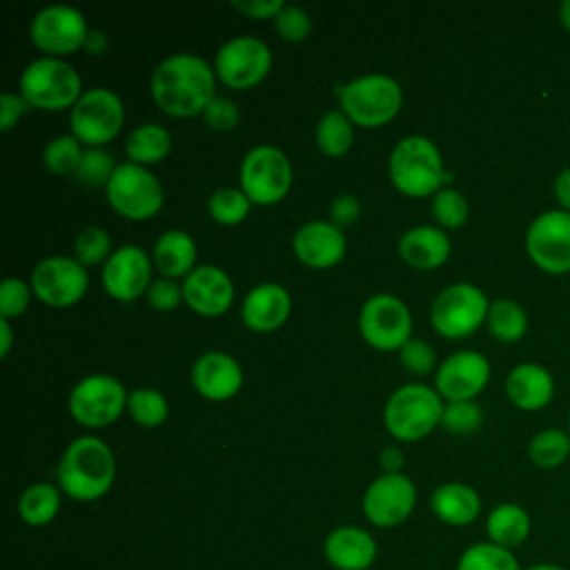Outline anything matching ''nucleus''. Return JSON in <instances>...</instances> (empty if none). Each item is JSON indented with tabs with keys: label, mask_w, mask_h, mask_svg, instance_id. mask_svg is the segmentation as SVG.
<instances>
[{
	"label": "nucleus",
	"mask_w": 570,
	"mask_h": 570,
	"mask_svg": "<svg viewBox=\"0 0 570 570\" xmlns=\"http://www.w3.org/2000/svg\"><path fill=\"white\" fill-rule=\"evenodd\" d=\"M171 149L169 131L158 122H142L134 127L125 140V154L129 163L149 167L160 163Z\"/></svg>",
	"instance_id": "30"
},
{
	"label": "nucleus",
	"mask_w": 570,
	"mask_h": 570,
	"mask_svg": "<svg viewBox=\"0 0 570 570\" xmlns=\"http://www.w3.org/2000/svg\"><path fill=\"white\" fill-rule=\"evenodd\" d=\"M443 407V399L434 387L405 383L390 394L383 407V423L394 439L419 441L441 425Z\"/></svg>",
	"instance_id": "6"
},
{
	"label": "nucleus",
	"mask_w": 570,
	"mask_h": 570,
	"mask_svg": "<svg viewBox=\"0 0 570 570\" xmlns=\"http://www.w3.org/2000/svg\"><path fill=\"white\" fill-rule=\"evenodd\" d=\"M191 385L209 401H227L243 385V367L227 352H205L191 365Z\"/></svg>",
	"instance_id": "22"
},
{
	"label": "nucleus",
	"mask_w": 570,
	"mask_h": 570,
	"mask_svg": "<svg viewBox=\"0 0 570 570\" xmlns=\"http://www.w3.org/2000/svg\"><path fill=\"white\" fill-rule=\"evenodd\" d=\"M149 89L154 102L165 114L189 118L203 114L216 96V71L205 58L178 51L156 65Z\"/></svg>",
	"instance_id": "1"
},
{
	"label": "nucleus",
	"mask_w": 570,
	"mask_h": 570,
	"mask_svg": "<svg viewBox=\"0 0 570 570\" xmlns=\"http://www.w3.org/2000/svg\"><path fill=\"white\" fill-rule=\"evenodd\" d=\"M11 343H13V332H11L9 318H0V356L2 358L9 354Z\"/></svg>",
	"instance_id": "53"
},
{
	"label": "nucleus",
	"mask_w": 570,
	"mask_h": 570,
	"mask_svg": "<svg viewBox=\"0 0 570 570\" xmlns=\"http://www.w3.org/2000/svg\"><path fill=\"white\" fill-rule=\"evenodd\" d=\"M505 394L512 405L525 412L543 410L554 396L552 374L537 363H519L505 379Z\"/></svg>",
	"instance_id": "25"
},
{
	"label": "nucleus",
	"mask_w": 570,
	"mask_h": 570,
	"mask_svg": "<svg viewBox=\"0 0 570 570\" xmlns=\"http://www.w3.org/2000/svg\"><path fill=\"white\" fill-rule=\"evenodd\" d=\"M276 33L287 40V42H301L309 36L312 31V18L303 7L296 4H285L281 13L274 18Z\"/></svg>",
	"instance_id": "43"
},
{
	"label": "nucleus",
	"mask_w": 570,
	"mask_h": 570,
	"mask_svg": "<svg viewBox=\"0 0 570 570\" xmlns=\"http://www.w3.org/2000/svg\"><path fill=\"white\" fill-rule=\"evenodd\" d=\"M196 240L185 229H167L154 243V267L165 278H185L196 267Z\"/></svg>",
	"instance_id": "28"
},
{
	"label": "nucleus",
	"mask_w": 570,
	"mask_h": 570,
	"mask_svg": "<svg viewBox=\"0 0 570 570\" xmlns=\"http://www.w3.org/2000/svg\"><path fill=\"white\" fill-rule=\"evenodd\" d=\"M129 392L111 374H89L69 392V414L85 428H105L127 407Z\"/></svg>",
	"instance_id": "11"
},
{
	"label": "nucleus",
	"mask_w": 570,
	"mask_h": 570,
	"mask_svg": "<svg viewBox=\"0 0 570 570\" xmlns=\"http://www.w3.org/2000/svg\"><path fill=\"white\" fill-rule=\"evenodd\" d=\"M325 559L336 570H367L376 559L374 537L356 525H341L325 539Z\"/></svg>",
	"instance_id": "24"
},
{
	"label": "nucleus",
	"mask_w": 570,
	"mask_h": 570,
	"mask_svg": "<svg viewBox=\"0 0 570 570\" xmlns=\"http://www.w3.org/2000/svg\"><path fill=\"white\" fill-rule=\"evenodd\" d=\"M107 203L125 218L147 220L163 207L165 191L149 167L136 163H118L107 187Z\"/></svg>",
	"instance_id": "9"
},
{
	"label": "nucleus",
	"mask_w": 570,
	"mask_h": 570,
	"mask_svg": "<svg viewBox=\"0 0 570 570\" xmlns=\"http://www.w3.org/2000/svg\"><path fill=\"white\" fill-rule=\"evenodd\" d=\"M341 109L358 127H383L403 105L401 85L381 71L356 76L345 85H336Z\"/></svg>",
	"instance_id": "4"
},
{
	"label": "nucleus",
	"mask_w": 570,
	"mask_h": 570,
	"mask_svg": "<svg viewBox=\"0 0 570 570\" xmlns=\"http://www.w3.org/2000/svg\"><path fill=\"white\" fill-rule=\"evenodd\" d=\"M111 236L107 234L105 227L100 225H91L85 227L73 243V258L85 265V267H94L100 263H107V258L111 256Z\"/></svg>",
	"instance_id": "40"
},
{
	"label": "nucleus",
	"mask_w": 570,
	"mask_h": 570,
	"mask_svg": "<svg viewBox=\"0 0 570 570\" xmlns=\"http://www.w3.org/2000/svg\"><path fill=\"white\" fill-rule=\"evenodd\" d=\"M87 18L71 4H47L29 22L31 42L49 56H67L89 40Z\"/></svg>",
	"instance_id": "14"
},
{
	"label": "nucleus",
	"mask_w": 570,
	"mask_h": 570,
	"mask_svg": "<svg viewBox=\"0 0 570 570\" xmlns=\"http://www.w3.org/2000/svg\"><path fill=\"white\" fill-rule=\"evenodd\" d=\"M568 428H570V416H568Z\"/></svg>",
	"instance_id": "56"
},
{
	"label": "nucleus",
	"mask_w": 570,
	"mask_h": 570,
	"mask_svg": "<svg viewBox=\"0 0 570 570\" xmlns=\"http://www.w3.org/2000/svg\"><path fill=\"white\" fill-rule=\"evenodd\" d=\"M358 214H361V203L352 194H341L330 205V220L336 227L352 225L358 218Z\"/></svg>",
	"instance_id": "48"
},
{
	"label": "nucleus",
	"mask_w": 570,
	"mask_h": 570,
	"mask_svg": "<svg viewBox=\"0 0 570 570\" xmlns=\"http://www.w3.org/2000/svg\"><path fill=\"white\" fill-rule=\"evenodd\" d=\"M272 69V49L256 36H234L214 56L216 76L232 89L258 85Z\"/></svg>",
	"instance_id": "13"
},
{
	"label": "nucleus",
	"mask_w": 570,
	"mask_h": 570,
	"mask_svg": "<svg viewBox=\"0 0 570 570\" xmlns=\"http://www.w3.org/2000/svg\"><path fill=\"white\" fill-rule=\"evenodd\" d=\"M292 312V296L281 283H258L254 285L243 303L240 318L254 332H272L278 330Z\"/></svg>",
	"instance_id": "23"
},
{
	"label": "nucleus",
	"mask_w": 570,
	"mask_h": 570,
	"mask_svg": "<svg viewBox=\"0 0 570 570\" xmlns=\"http://www.w3.org/2000/svg\"><path fill=\"white\" fill-rule=\"evenodd\" d=\"M559 22H561L563 29L570 33V0L561 2V7H559Z\"/></svg>",
	"instance_id": "54"
},
{
	"label": "nucleus",
	"mask_w": 570,
	"mask_h": 570,
	"mask_svg": "<svg viewBox=\"0 0 570 570\" xmlns=\"http://www.w3.org/2000/svg\"><path fill=\"white\" fill-rule=\"evenodd\" d=\"M430 508L448 525H468L481 514V497L472 485L450 481L432 492Z\"/></svg>",
	"instance_id": "27"
},
{
	"label": "nucleus",
	"mask_w": 570,
	"mask_h": 570,
	"mask_svg": "<svg viewBox=\"0 0 570 570\" xmlns=\"http://www.w3.org/2000/svg\"><path fill=\"white\" fill-rule=\"evenodd\" d=\"M203 120L216 131H229L240 122V109L232 98L214 96L203 111Z\"/></svg>",
	"instance_id": "46"
},
{
	"label": "nucleus",
	"mask_w": 570,
	"mask_h": 570,
	"mask_svg": "<svg viewBox=\"0 0 570 570\" xmlns=\"http://www.w3.org/2000/svg\"><path fill=\"white\" fill-rule=\"evenodd\" d=\"M525 570H566L563 566L559 563H550V561H543V563H534V566H528Z\"/></svg>",
	"instance_id": "55"
},
{
	"label": "nucleus",
	"mask_w": 570,
	"mask_h": 570,
	"mask_svg": "<svg viewBox=\"0 0 570 570\" xmlns=\"http://www.w3.org/2000/svg\"><path fill=\"white\" fill-rule=\"evenodd\" d=\"M387 174L392 185L412 198L434 196L443 180V158L434 140L421 134L401 138L387 158Z\"/></svg>",
	"instance_id": "3"
},
{
	"label": "nucleus",
	"mask_w": 570,
	"mask_h": 570,
	"mask_svg": "<svg viewBox=\"0 0 570 570\" xmlns=\"http://www.w3.org/2000/svg\"><path fill=\"white\" fill-rule=\"evenodd\" d=\"M432 214L443 229H456L468 220L470 205L459 189L441 187L432 196Z\"/></svg>",
	"instance_id": "41"
},
{
	"label": "nucleus",
	"mask_w": 570,
	"mask_h": 570,
	"mask_svg": "<svg viewBox=\"0 0 570 570\" xmlns=\"http://www.w3.org/2000/svg\"><path fill=\"white\" fill-rule=\"evenodd\" d=\"M145 296L154 309L169 312V309L178 307V303L183 301V285H178V281H174V278L158 276L151 281Z\"/></svg>",
	"instance_id": "47"
},
{
	"label": "nucleus",
	"mask_w": 570,
	"mask_h": 570,
	"mask_svg": "<svg viewBox=\"0 0 570 570\" xmlns=\"http://www.w3.org/2000/svg\"><path fill=\"white\" fill-rule=\"evenodd\" d=\"M483 423V410L476 401H448L441 425L452 434H470Z\"/></svg>",
	"instance_id": "42"
},
{
	"label": "nucleus",
	"mask_w": 570,
	"mask_h": 570,
	"mask_svg": "<svg viewBox=\"0 0 570 570\" xmlns=\"http://www.w3.org/2000/svg\"><path fill=\"white\" fill-rule=\"evenodd\" d=\"M31 285L18 276H9L0 283V316L11 318L27 309L31 301Z\"/></svg>",
	"instance_id": "44"
},
{
	"label": "nucleus",
	"mask_w": 570,
	"mask_h": 570,
	"mask_svg": "<svg viewBox=\"0 0 570 570\" xmlns=\"http://www.w3.org/2000/svg\"><path fill=\"white\" fill-rule=\"evenodd\" d=\"M232 7L254 20L276 18L285 7L283 0H232Z\"/></svg>",
	"instance_id": "49"
},
{
	"label": "nucleus",
	"mask_w": 570,
	"mask_h": 570,
	"mask_svg": "<svg viewBox=\"0 0 570 570\" xmlns=\"http://www.w3.org/2000/svg\"><path fill=\"white\" fill-rule=\"evenodd\" d=\"M27 107L29 105L20 94L4 91L0 96V129L9 131L20 120V116L27 111Z\"/></svg>",
	"instance_id": "50"
},
{
	"label": "nucleus",
	"mask_w": 570,
	"mask_h": 570,
	"mask_svg": "<svg viewBox=\"0 0 570 570\" xmlns=\"http://www.w3.org/2000/svg\"><path fill=\"white\" fill-rule=\"evenodd\" d=\"M33 294L49 307H71L76 305L87 287H89V274L87 267L80 265L71 256H47L42 258L29 281Z\"/></svg>",
	"instance_id": "16"
},
{
	"label": "nucleus",
	"mask_w": 570,
	"mask_h": 570,
	"mask_svg": "<svg viewBox=\"0 0 570 570\" xmlns=\"http://www.w3.org/2000/svg\"><path fill=\"white\" fill-rule=\"evenodd\" d=\"M554 198L559 203V209L570 212V167L557 174V178H554Z\"/></svg>",
	"instance_id": "51"
},
{
	"label": "nucleus",
	"mask_w": 570,
	"mask_h": 570,
	"mask_svg": "<svg viewBox=\"0 0 570 570\" xmlns=\"http://www.w3.org/2000/svg\"><path fill=\"white\" fill-rule=\"evenodd\" d=\"M116 479V459L111 448L91 434L73 439L58 463V485L76 501H96L105 497Z\"/></svg>",
	"instance_id": "2"
},
{
	"label": "nucleus",
	"mask_w": 570,
	"mask_h": 570,
	"mask_svg": "<svg viewBox=\"0 0 570 570\" xmlns=\"http://www.w3.org/2000/svg\"><path fill=\"white\" fill-rule=\"evenodd\" d=\"M314 138L325 156H343L354 142V122L343 109H330L318 120Z\"/></svg>",
	"instance_id": "33"
},
{
	"label": "nucleus",
	"mask_w": 570,
	"mask_h": 570,
	"mask_svg": "<svg viewBox=\"0 0 570 570\" xmlns=\"http://www.w3.org/2000/svg\"><path fill=\"white\" fill-rule=\"evenodd\" d=\"M416 505V485L403 472H383L363 494V514L376 528L403 523Z\"/></svg>",
	"instance_id": "17"
},
{
	"label": "nucleus",
	"mask_w": 570,
	"mask_h": 570,
	"mask_svg": "<svg viewBox=\"0 0 570 570\" xmlns=\"http://www.w3.org/2000/svg\"><path fill=\"white\" fill-rule=\"evenodd\" d=\"M530 461L541 470H554L570 456V434L557 428L541 430L528 445Z\"/></svg>",
	"instance_id": "35"
},
{
	"label": "nucleus",
	"mask_w": 570,
	"mask_h": 570,
	"mask_svg": "<svg viewBox=\"0 0 570 570\" xmlns=\"http://www.w3.org/2000/svg\"><path fill=\"white\" fill-rule=\"evenodd\" d=\"M82 80L73 65L62 58L42 56L31 60L18 80V94L29 107L42 111L71 109L82 96Z\"/></svg>",
	"instance_id": "5"
},
{
	"label": "nucleus",
	"mask_w": 570,
	"mask_h": 570,
	"mask_svg": "<svg viewBox=\"0 0 570 570\" xmlns=\"http://www.w3.org/2000/svg\"><path fill=\"white\" fill-rule=\"evenodd\" d=\"M116 167H118V163H114V156L107 149L87 147L82 151V158H80L73 176L85 187H107Z\"/></svg>",
	"instance_id": "39"
},
{
	"label": "nucleus",
	"mask_w": 570,
	"mask_h": 570,
	"mask_svg": "<svg viewBox=\"0 0 570 570\" xmlns=\"http://www.w3.org/2000/svg\"><path fill=\"white\" fill-rule=\"evenodd\" d=\"M252 200L240 187H218L207 200L209 216L220 225H236L247 218Z\"/></svg>",
	"instance_id": "37"
},
{
	"label": "nucleus",
	"mask_w": 570,
	"mask_h": 570,
	"mask_svg": "<svg viewBox=\"0 0 570 570\" xmlns=\"http://www.w3.org/2000/svg\"><path fill=\"white\" fill-rule=\"evenodd\" d=\"M490 381V361L476 350L450 354L434 374V390L445 401H474Z\"/></svg>",
	"instance_id": "19"
},
{
	"label": "nucleus",
	"mask_w": 570,
	"mask_h": 570,
	"mask_svg": "<svg viewBox=\"0 0 570 570\" xmlns=\"http://www.w3.org/2000/svg\"><path fill=\"white\" fill-rule=\"evenodd\" d=\"M530 530H532L530 514L519 503H499L485 517L488 541L508 550H514L521 543H525V539L530 537Z\"/></svg>",
	"instance_id": "29"
},
{
	"label": "nucleus",
	"mask_w": 570,
	"mask_h": 570,
	"mask_svg": "<svg viewBox=\"0 0 570 570\" xmlns=\"http://www.w3.org/2000/svg\"><path fill=\"white\" fill-rule=\"evenodd\" d=\"M379 463L383 468V472H401L403 468V452L396 445L383 448L379 454Z\"/></svg>",
	"instance_id": "52"
},
{
	"label": "nucleus",
	"mask_w": 570,
	"mask_h": 570,
	"mask_svg": "<svg viewBox=\"0 0 570 570\" xmlns=\"http://www.w3.org/2000/svg\"><path fill=\"white\" fill-rule=\"evenodd\" d=\"M456 570H521L512 550L492 541H479L463 550Z\"/></svg>",
	"instance_id": "34"
},
{
	"label": "nucleus",
	"mask_w": 570,
	"mask_h": 570,
	"mask_svg": "<svg viewBox=\"0 0 570 570\" xmlns=\"http://www.w3.org/2000/svg\"><path fill=\"white\" fill-rule=\"evenodd\" d=\"M60 510V488L53 483H31L18 499V514L27 525H47Z\"/></svg>",
	"instance_id": "31"
},
{
	"label": "nucleus",
	"mask_w": 570,
	"mask_h": 570,
	"mask_svg": "<svg viewBox=\"0 0 570 570\" xmlns=\"http://www.w3.org/2000/svg\"><path fill=\"white\" fill-rule=\"evenodd\" d=\"M488 309L490 301L481 287L472 283H452L434 296L430 321L436 334L445 338H463L485 323Z\"/></svg>",
	"instance_id": "8"
},
{
	"label": "nucleus",
	"mask_w": 570,
	"mask_h": 570,
	"mask_svg": "<svg viewBox=\"0 0 570 570\" xmlns=\"http://www.w3.org/2000/svg\"><path fill=\"white\" fill-rule=\"evenodd\" d=\"M82 147L80 140L73 134H62L51 138L45 149H42V160L45 167L58 176H67V174H76L78 163L82 158Z\"/></svg>",
	"instance_id": "38"
},
{
	"label": "nucleus",
	"mask_w": 570,
	"mask_h": 570,
	"mask_svg": "<svg viewBox=\"0 0 570 570\" xmlns=\"http://www.w3.org/2000/svg\"><path fill=\"white\" fill-rule=\"evenodd\" d=\"M151 258L138 245H120L102 265L105 292L122 303L136 301L151 285Z\"/></svg>",
	"instance_id": "18"
},
{
	"label": "nucleus",
	"mask_w": 570,
	"mask_h": 570,
	"mask_svg": "<svg viewBox=\"0 0 570 570\" xmlns=\"http://www.w3.org/2000/svg\"><path fill=\"white\" fill-rule=\"evenodd\" d=\"M358 330L374 350H401L412 338V312L394 294H374L361 305Z\"/></svg>",
	"instance_id": "12"
},
{
	"label": "nucleus",
	"mask_w": 570,
	"mask_h": 570,
	"mask_svg": "<svg viewBox=\"0 0 570 570\" xmlns=\"http://www.w3.org/2000/svg\"><path fill=\"white\" fill-rule=\"evenodd\" d=\"M530 261L546 274L570 272V212L548 209L539 214L525 232Z\"/></svg>",
	"instance_id": "15"
},
{
	"label": "nucleus",
	"mask_w": 570,
	"mask_h": 570,
	"mask_svg": "<svg viewBox=\"0 0 570 570\" xmlns=\"http://www.w3.org/2000/svg\"><path fill=\"white\" fill-rule=\"evenodd\" d=\"M399 358H401L405 370H410L419 376L430 374L434 370V363H436L434 347L430 343H425L423 338H414V336L399 350Z\"/></svg>",
	"instance_id": "45"
},
{
	"label": "nucleus",
	"mask_w": 570,
	"mask_h": 570,
	"mask_svg": "<svg viewBox=\"0 0 570 570\" xmlns=\"http://www.w3.org/2000/svg\"><path fill=\"white\" fill-rule=\"evenodd\" d=\"M125 125L122 98L109 87L85 89L69 111L71 134L87 147H102Z\"/></svg>",
	"instance_id": "7"
},
{
	"label": "nucleus",
	"mask_w": 570,
	"mask_h": 570,
	"mask_svg": "<svg viewBox=\"0 0 570 570\" xmlns=\"http://www.w3.org/2000/svg\"><path fill=\"white\" fill-rule=\"evenodd\" d=\"M450 238L441 227L414 225L399 238L401 258L414 269H436L450 256Z\"/></svg>",
	"instance_id": "26"
},
{
	"label": "nucleus",
	"mask_w": 570,
	"mask_h": 570,
	"mask_svg": "<svg viewBox=\"0 0 570 570\" xmlns=\"http://www.w3.org/2000/svg\"><path fill=\"white\" fill-rule=\"evenodd\" d=\"M180 285L187 307L203 316H220L234 301L232 276L218 265H196Z\"/></svg>",
	"instance_id": "20"
},
{
	"label": "nucleus",
	"mask_w": 570,
	"mask_h": 570,
	"mask_svg": "<svg viewBox=\"0 0 570 570\" xmlns=\"http://www.w3.org/2000/svg\"><path fill=\"white\" fill-rule=\"evenodd\" d=\"M240 189L256 205L283 200L292 187V165L283 149L274 145L252 147L240 163Z\"/></svg>",
	"instance_id": "10"
},
{
	"label": "nucleus",
	"mask_w": 570,
	"mask_h": 570,
	"mask_svg": "<svg viewBox=\"0 0 570 570\" xmlns=\"http://www.w3.org/2000/svg\"><path fill=\"white\" fill-rule=\"evenodd\" d=\"M129 416L142 428H156L167 419L169 405L160 390L156 387H136L127 396Z\"/></svg>",
	"instance_id": "36"
},
{
	"label": "nucleus",
	"mask_w": 570,
	"mask_h": 570,
	"mask_svg": "<svg viewBox=\"0 0 570 570\" xmlns=\"http://www.w3.org/2000/svg\"><path fill=\"white\" fill-rule=\"evenodd\" d=\"M292 249L303 265L327 269L345 256L347 240L343 229L332 220H307L294 232Z\"/></svg>",
	"instance_id": "21"
},
{
	"label": "nucleus",
	"mask_w": 570,
	"mask_h": 570,
	"mask_svg": "<svg viewBox=\"0 0 570 570\" xmlns=\"http://www.w3.org/2000/svg\"><path fill=\"white\" fill-rule=\"evenodd\" d=\"M485 325L490 334L501 343H517L528 330L525 309L512 298H497L490 303Z\"/></svg>",
	"instance_id": "32"
}]
</instances>
